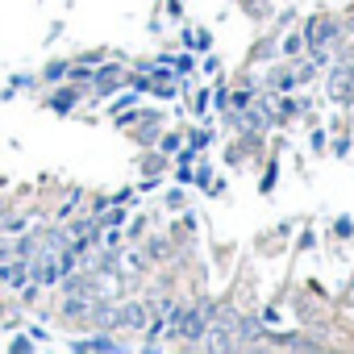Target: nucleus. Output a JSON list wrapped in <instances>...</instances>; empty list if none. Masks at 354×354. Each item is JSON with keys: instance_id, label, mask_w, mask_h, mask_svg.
Wrapping results in <instances>:
<instances>
[{"instance_id": "obj_5", "label": "nucleus", "mask_w": 354, "mask_h": 354, "mask_svg": "<svg viewBox=\"0 0 354 354\" xmlns=\"http://www.w3.org/2000/svg\"><path fill=\"white\" fill-rule=\"evenodd\" d=\"M30 279V263L26 259H17V263H9L5 271H0V283H9V288H21Z\"/></svg>"}, {"instance_id": "obj_9", "label": "nucleus", "mask_w": 354, "mask_h": 354, "mask_svg": "<svg viewBox=\"0 0 354 354\" xmlns=\"http://www.w3.org/2000/svg\"><path fill=\"white\" fill-rule=\"evenodd\" d=\"M71 350H117V342L113 337H92V342H75Z\"/></svg>"}, {"instance_id": "obj_12", "label": "nucleus", "mask_w": 354, "mask_h": 354, "mask_svg": "<svg viewBox=\"0 0 354 354\" xmlns=\"http://www.w3.org/2000/svg\"><path fill=\"white\" fill-rule=\"evenodd\" d=\"M146 267V254L138 250V254H125V271H142Z\"/></svg>"}, {"instance_id": "obj_14", "label": "nucleus", "mask_w": 354, "mask_h": 354, "mask_svg": "<svg viewBox=\"0 0 354 354\" xmlns=\"http://www.w3.org/2000/svg\"><path fill=\"white\" fill-rule=\"evenodd\" d=\"M167 205H171V209H180V205H184V192H180V188L167 192Z\"/></svg>"}, {"instance_id": "obj_16", "label": "nucleus", "mask_w": 354, "mask_h": 354, "mask_svg": "<svg viewBox=\"0 0 354 354\" xmlns=\"http://www.w3.org/2000/svg\"><path fill=\"white\" fill-rule=\"evenodd\" d=\"M246 5H250V13H263V5H259V0H246Z\"/></svg>"}, {"instance_id": "obj_3", "label": "nucleus", "mask_w": 354, "mask_h": 354, "mask_svg": "<svg viewBox=\"0 0 354 354\" xmlns=\"http://www.w3.org/2000/svg\"><path fill=\"white\" fill-rule=\"evenodd\" d=\"M92 300H96V296H92ZM88 313H92V321L104 325V329H113V325L121 321V308H117L113 300H96V304H88Z\"/></svg>"}, {"instance_id": "obj_10", "label": "nucleus", "mask_w": 354, "mask_h": 354, "mask_svg": "<svg viewBox=\"0 0 354 354\" xmlns=\"http://www.w3.org/2000/svg\"><path fill=\"white\" fill-rule=\"evenodd\" d=\"M292 84H296V71H288V67L271 75V88H292Z\"/></svg>"}, {"instance_id": "obj_13", "label": "nucleus", "mask_w": 354, "mask_h": 354, "mask_svg": "<svg viewBox=\"0 0 354 354\" xmlns=\"http://www.w3.org/2000/svg\"><path fill=\"white\" fill-rule=\"evenodd\" d=\"M350 230H354V221H350V217H342V221H337V238H350Z\"/></svg>"}, {"instance_id": "obj_11", "label": "nucleus", "mask_w": 354, "mask_h": 354, "mask_svg": "<svg viewBox=\"0 0 354 354\" xmlns=\"http://www.w3.org/2000/svg\"><path fill=\"white\" fill-rule=\"evenodd\" d=\"M96 238V221H80L75 225V242H92Z\"/></svg>"}, {"instance_id": "obj_4", "label": "nucleus", "mask_w": 354, "mask_h": 354, "mask_svg": "<svg viewBox=\"0 0 354 354\" xmlns=\"http://www.w3.org/2000/svg\"><path fill=\"white\" fill-rule=\"evenodd\" d=\"M146 321H150L146 304H142V300H129V304L121 308V321H117V325H129V329H146Z\"/></svg>"}, {"instance_id": "obj_8", "label": "nucleus", "mask_w": 354, "mask_h": 354, "mask_svg": "<svg viewBox=\"0 0 354 354\" xmlns=\"http://www.w3.org/2000/svg\"><path fill=\"white\" fill-rule=\"evenodd\" d=\"M88 300H92V296H75V300H67V304H63V317H84V313H88Z\"/></svg>"}, {"instance_id": "obj_15", "label": "nucleus", "mask_w": 354, "mask_h": 354, "mask_svg": "<svg viewBox=\"0 0 354 354\" xmlns=\"http://www.w3.org/2000/svg\"><path fill=\"white\" fill-rule=\"evenodd\" d=\"M271 188H275V162H271V171L263 175V192H271Z\"/></svg>"}, {"instance_id": "obj_17", "label": "nucleus", "mask_w": 354, "mask_h": 354, "mask_svg": "<svg viewBox=\"0 0 354 354\" xmlns=\"http://www.w3.org/2000/svg\"><path fill=\"white\" fill-rule=\"evenodd\" d=\"M0 213H5V205H0Z\"/></svg>"}, {"instance_id": "obj_7", "label": "nucleus", "mask_w": 354, "mask_h": 354, "mask_svg": "<svg viewBox=\"0 0 354 354\" xmlns=\"http://www.w3.org/2000/svg\"><path fill=\"white\" fill-rule=\"evenodd\" d=\"M75 100H80V92L71 88V92H55V100H50V104H55L59 113H67V109H75Z\"/></svg>"}, {"instance_id": "obj_6", "label": "nucleus", "mask_w": 354, "mask_h": 354, "mask_svg": "<svg viewBox=\"0 0 354 354\" xmlns=\"http://www.w3.org/2000/svg\"><path fill=\"white\" fill-rule=\"evenodd\" d=\"M117 84H121V71H117V67H109V71H100V75H96V88H100V96H104V92H113Z\"/></svg>"}, {"instance_id": "obj_2", "label": "nucleus", "mask_w": 354, "mask_h": 354, "mask_svg": "<svg viewBox=\"0 0 354 354\" xmlns=\"http://www.w3.org/2000/svg\"><path fill=\"white\" fill-rule=\"evenodd\" d=\"M329 96L337 104H354V67H337L329 75Z\"/></svg>"}, {"instance_id": "obj_1", "label": "nucleus", "mask_w": 354, "mask_h": 354, "mask_svg": "<svg viewBox=\"0 0 354 354\" xmlns=\"http://www.w3.org/2000/svg\"><path fill=\"white\" fill-rule=\"evenodd\" d=\"M337 38V21H329V17H313L308 21V34H304V42L317 50V59H325V46Z\"/></svg>"}]
</instances>
